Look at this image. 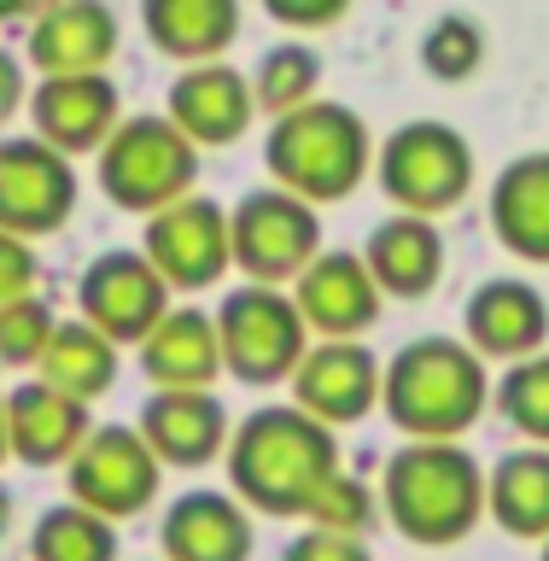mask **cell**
Returning <instances> with one entry per match:
<instances>
[{
    "label": "cell",
    "instance_id": "6da1fadb",
    "mask_svg": "<svg viewBox=\"0 0 549 561\" xmlns=\"http://www.w3.org/2000/svg\"><path fill=\"white\" fill-rule=\"evenodd\" d=\"M333 473H340V438L298 403L252 410L228 433V485L258 515H305Z\"/></svg>",
    "mask_w": 549,
    "mask_h": 561
},
{
    "label": "cell",
    "instance_id": "7a4b0ae2",
    "mask_svg": "<svg viewBox=\"0 0 549 561\" xmlns=\"http://www.w3.org/2000/svg\"><path fill=\"white\" fill-rule=\"evenodd\" d=\"M380 403L410 433V445H456L491 403L485 357L450 333H421L386 363Z\"/></svg>",
    "mask_w": 549,
    "mask_h": 561
},
{
    "label": "cell",
    "instance_id": "3957f363",
    "mask_svg": "<svg viewBox=\"0 0 549 561\" xmlns=\"http://www.w3.org/2000/svg\"><path fill=\"white\" fill-rule=\"evenodd\" d=\"M380 515L421 550L462 543L485 515V473L462 445H403L386 456Z\"/></svg>",
    "mask_w": 549,
    "mask_h": 561
},
{
    "label": "cell",
    "instance_id": "277c9868",
    "mask_svg": "<svg viewBox=\"0 0 549 561\" xmlns=\"http://www.w3.org/2000/svg\"><path fill=\"white\" fill-rule=\"evenodd\" d=\"M263 164L275 187L298 193L305 205H333L368 175V123L340 100H310L305 112L270 123Z\"/></svg>",
    "mask_w": 549,
    "mask_h": 561
},
{
    "label": "cell",
    "instance_id": "5b68a950",
    "mask_svg": "<svg viewBox=\"0 0 549 561\" xmlns=\"http://www.w3.org/2000/svg\"><path fill=\"white\" fill-rule=\"evenodd\" d=\"M199 175V147L170 117H123L100 147V187L117 210L158 217L164 205L187 199Z\"/></svg>",
    "mask_w": 549,
    "mask_h": 561
},
{
    "label": "cell",
    "instance_id": "8992f818",
    "mask_svg": "<svg viewBox=\"0 0 549 561\" xmlns=\"http://www.w3.org/2000/svg\"><path fill=\"white\" fill-rule=\"evenodd\" d=\"M375 175L386 187L403 217H438V210L462 205V193L473 187V147L462 129L438 117H415V123H398L392 135L380 140L375 152Z\"/></svg>",
    "mask_w": 549,
    "mask_h": 561
},
{
    "label": "cell",
    "instance_id": "52a82bcc",
    "mask_svg": "<svg viewBox=\"0 0 549 561\" xmlns=\"http://www.w3.org/2000/svg\"><path fill=\"white\" fill-rule=\"evenodd\" d=\"M217 340H222V368L235 380L275 386V380H293V368L305 363L310 328H305V316H298L293 293L245 280V287H235L222 298Z\"/></svg>",
    "mask_w": 549,
    "mask_h": 561
},
{
    "label": "cell",
    "instance_id": "ba28073f",
    "mask_svg": "<svg viewBox=\"0 0 549 561\" xmlns=\"http://www.w3.org/2000/svg\"><path fill=\"white\" fill-rule=\"evenodd\" d=\"M322 252V217L287 187H258L228 210V263L258 287L298 280Z\"/></svg>",
    "mask_w": 549,
    "mask_h": 561
},
{
    "label": "cell",
    "instance_id": "9c48e42d",
    "mask_svg": "<svg viewBox=\"0 0 549 561\" xmlns=\"http://www.w3.org/2000/svg\"><path fill=\"white\" fill-rule=\"evenodd\" d=\"M158 480H164V462L152 456V445L140 438V427H123V421H105L82 438V450L65 462V485L70 503L88 508L100 520H129L158 497Z\"/></svg>",
    "mask_w": 549,
    "mask_h": 561
},
{
    "label": "cell",
    "instance_id": "30bf717a",
    "mask_svg": "<svg viewBox=\"0 0 549 561\" xmlns=\"http://www.w3.org/2000/svg\"><path fill=\"white\" fill-rule=\"evenodd\" d=\"M77 305H82V322L100 328L112 345H140L175 310L164 275L147 263V252H123V245L117 252H100L82 270Z\"/></svg>",
    "mask_w": 549,
    "mask_h": 561
},
{
    "label": "cell",
    "instance_id": "8fae6325",
    "mask_svg": "<svg viewBox=\"0 0 549 561\" xmlns=\"http://www.w3.org/2000/svg\"><path fill=\"white\" fill-rule=\"evenodd\" d=\"M70 210H77V164L35 135L0 140V228L35 240L65 228Z\"/></svg>",
    "mask_w": 549,
    "mask_h": 561
},
{
    "label": "cell",
    "instance_id": "7c38bea8",
    "mask_svg": "<svg viewBox=\"0 0 549 561\" xmlns=\"http://www.w3.org/2000/svg\"><path fill=\"white\" fill-rule=\"evenodd\" d=\"M140 252L164 275L170 293H199L228 275V210L210 193H187V199L147 217V245Z\"/></svg>",
    "mask_w": 549,
    "mask_h": 561
},
{
    "label": "cell",
    "instance_id": "4fadbf2b",
    "mask_svg": "<svg viewBox=\"0 0 549 561\" xmlns=\"http://www.w3.org/2000/svg\"><path fill=\"white\" fill-rule=\"evenodd\" d=\"M380 375L386 363L363 340H316L293 368V403L322 427H345L380 403Z\"/></svg>",
    "mask_w": 549,
    "mask_h": 561
},
{
    "label": "cell",
    "instance_id": "5bb4252c",
    "mask_svg": "<svg viewBox=\"0 0 549 561\" xmlns=\"http://www.w3.org/2000/svg\"><path fill=\"white\" fill-rule=\"evenodd\" d=\"M117 12L105 0H53V7L30 24V65L35 77H105L117 53Z\"/></svg>",
    "mask_w": 549,
    "mask_h": 561
},
{
    "label": "cell",
    "instance_id": "9a60e30c",
    "mask_svg": "<svg viewBox=\"0 0 549 561\" xmlns=\"http://www.w3.org/2000/svg\"><path fill=\"white\" fill-rule=\"evenodd\" d=\"M380 287L363 252H316V263L293 280V305L322 340H363L380 316Z\"/></svg>",
    "mask_w": 549,
    "mask_h": 561
},
{
    "label": "cell",
    "instance_id": "2e32d148",
    "mask_svg": "<svg viewBox=\"0 0 549 561\" xmlns=\"http://www.w3.org/2000/svg\"><path fill=\"white\" fill-rule=\"evenodd\" d=\"M164 117L193 140V147H235L258 117L252 77H240V70L222 65V59L187 65L182 77L170 82V112Z\"/></svg>",
    "mask_w": 549,
    "mask_h": 561
},
{
    "label": "cell",
    "instance_id": "e0dca14e",
    "mask_svg": "<svg viewBox=\"0 0 549 561\" xmlns=\"http://www.w3.org/2000/svg\"><path fill=\"white\" fill-rule=\"evenodd\" d=\"M30 117H35V140L77 158V152H100L112 140V129L123 123V105L112 77H42V88L30 94Z\"/></svg>",
    "mask_w": 549,
    "mask_h": 561
},
{
    "label": "cell",
    "instance_id": "ac0fdd59",
    "mask_svg": "<svg viewBox=\"0 0 549 561\" xmlns=\"http://www.w3.org/2000/svg\"><path fill=\"white\" fill-rule=\"evenodd\" d=\"M462 328H468V345L480 351V357L526 363V357H538L544 340H549V298L533 280H515V275L485 280V287L468 298Z\"/></svg>",
    "mask_w": 549,
    "mask_h": 561
},
{
    "label": "cell",
    "instance_id": "d6986e66",
    "mask_svg": "<svg viewBox=\"0 0 549 561\" xmlns=\"http://www.w3.org/2000/svg\"><path fill=\"white\" fill-rule=\"evenodd\" d=\"M164 561H252V515L235 491H182L158 526Z\"/></svg>",
    "mask_w": 549,
    "mask_h": 561
},
{
    "label": "cell",
    "instance_id": "ffe728a7",
    "mask_svg": "<svg viewBox=\"0 0 549 561\" xmlns=\"http://www.w3.org/2000/svg\"><path fill=\"white\" fill-rule=\"evenodd\" d=\"M135 427L164 468H205L228 450V415L217 392H152Z\"/></svg>",
    "mask_w": 549,
    "mask_h": 561
},
{
    "label": "cell",
    "instance_id": "44dd1931",
    "mask_svg": "<svg viewBox=\"0 0 549 561\" xmlns=\"http://www.w3.org/2000/svg\"><path fill=\"white\" fill-rule=\"evenodd\" d=\"M140 368L152 392H210L222 380V340L217 316L205 310H170L147 340H140Z\"/></svg>",
    "mask_w": 549,
    "mask_h": 561
},
{
    "label": "cell",
    "instance_id": "7402d4cb",
    "mask_svg": "<svg viewBox=\"0 0 549 561\" xmlns=\"http://www.w3.org/2000/svg\"><path fill=\"white\" fill-rule=\"evenodd\" d=\"M88 433H94L88 427V403L53 392L47 380H24L7 392V438L18 462H35V468L70 462Z\"/></svg>",
    "mask_w": 549,
    "mask_h": 561
},
{
    "label": "cell",
    "instance_id": "603a6c76",
    "mask_svg": "<svg viewBox=\"0 0 549 561\" xmlns=\"http://www.w3.org/2000/svg\"><path fill=\"white\" fill-rule=\"evenodd\" d=\"M363 263H368V275H375L380 293L427 298L438 287V275H445V234H438L427 217H403V210H392V217L368 234Z\"/></svg>",
    "mask_w": 549,
    "mask_h": 561
},
{
    "label": "cell",
    "instance_id": "cb8c5ba5",
    "mask_svg": "<svg viewBox=\"0 0 549 561\" xmlns=\"http://www.w3.org/2000/svg\"><path fill=\"white\" fill-rule=\"evenodd\" d=\"M140 30L175 65H210L240 35V0H140Z\"/></svg>",
    "mask_w": 549,
    "mask_h": 561
},
{
    "label": "cell",
    "instance_id": "d4e9b609",
    "mask_svg": "<svg viewBox=\"0 0 549 561\" xmlns=\"http://www.w3.org/2000/svg\"><path fill=\"white\" fill-rule=\"evenodd\" d=\"M491 228L515 257L549 263V152H521L491 187Z\"/></svg>",
    "mask_w": 549,
    "mask_h": 561
},
{
    "label": "cell",
    "instance_id": "484cf974",
    "mask_svg": "<svg viewBox=\"0 0 549 561\" xmlns=\"http://www.w3.org/2000/svg\"><path fill=\"white\" fill-rule=\"evenodd\" d=\"M485 508L508 538H549V450L526 445L508 450L497 468L485 473Z\"/></svg>",
    "mask_w": 549,
    "mask_h": 561
},
{
    "label": "cell",
    "instance_id": "4316f807",
    "mask_svg": "<svg viewBox=\"0 0 549 561\" xmlns=\"http://www.w3.org/2000/svg\"><path fill=\"white\" fill-rule=\"evenodd\" d=\"M35 380H47L53 392H65L77 403H94L117 380V345L88 322H59L47 351H42V363H35Z\"/></svg>",
    "mask_w": 549,
    "mask_h": 561
},
{
    "label": "cell",
    "instance_id": "83f0119b",
    "mask_svg": "<svg viewBox=\"0 0 549 561\" xmlns=\"http://www.w3.org/2000/svg\"><path fill=\"white\" fill-rule=\"evenodd\" d=\"M252 100H258V112H270V117L305 112L310 100H322V53L305 47V42L270 47L252 70Z\"/></svg>",
    "mask_w": 549,
    "mask_h": 561
},
{
    "label": "cell",
    "instance_id": "f1b7e54d",
    "mask_svg": "<svg viewBox=\"0 0 549 561\" xmlns=\"http://www.w3.org/2000/svg\"><path fill=\"white\" fill-rule=\"evenodd\" d=\"M30 561H117V526L77 503H59L35 520Z\"/></svg>",
    "mask_w": 549,
    "mask_h": 561
},
{
    "label": "cell",
    "instance_id": "f546056e",
    "mask_svg": "<svg viewBox=\"0 0 549 561\" xmlns=\"http://www.w3.org/2000/svg\"><path fill=\"white\" fill-rule=\"evenodd\" d=\"M497 410L515 433H526L538 450H549V351L526 363H508V375L497 380Z\"/></svg>",
    "mask_w": 549,
    "mask_h": 561
},
{
    "label": "cell",
    "instance_id": "4dcf8cb0",
    "mask_svg": "<svg viewBox=\"0 0 549 561\" xmlns=\"http://www.w3.org/2000/svg\"><path fill=\"white\" fill-rule=\"evenodd\" d=\"M305 520L316 526V533H340V538H368L380 526V497L368 491V480H357V473H333V480L310 497Z\"/></svg>",
    "mask_w": 549,
    "mask_h": 561
},
{
    "label": "cell",
    "instance_id": "1f68e13d",
    "mask_svg": "<svg viewBox=\"0 0 549 561\" xmlns=\"http://www.w3.org/2000/svg\"><path fill=\"white\" fill-rule=\"evenodd\" d=\"M480 59H485V35H480V24H473V18H462V12L433 18L427 35H421V65H427L438 82L473 77V70H480Z\"/></svg>",
    "mask_w": 549,
    "mask_h": 561
},
{
    "label": "cell",
    "instance_id": "d6a6232c",
    "mask_svg": "<svg viewBox=\"0 0 549 561\" xmlns=\"http://www.w3.org/2000/svg\"><path fill=\"white\" fill-rule=\"evenodd\" d=\"M53 328H59V316H53L47 298H18V305H7L0 310V363L35 368L47 340H53Z\"/></svg>",
    "mask_w": 549,
    "mask_h": 561
},
{
    "label": "cell",
    "instance_id": "836d02e7",
    "mask_svg": "<svg viewBox=\"0 0 549 561\" xmlns=\"http://www.w3.org/2000/svg\"><path fill=\"white\" fill-rule=\"evenodd\" d=\"M35 280H42V257H35V245L0 228V310L18 305V298H35Z\"/></svg>",
    "mask_w": 549,
    "mask_h": 561
},
{
    "label": "cell",
    "instance_id": "e575fe53",
    "mask_svg": "<svg viewBox=\"0 0 549 561\" xmlns=\"http://www.w3.org/2000/svg\"><path fill=\"white\" fill-rule=\"evenodd\" d=\"M281 561H375L368 556V543L363 538H340V533H298L293 543H287V556Z\"/></svg>",
    "mask_w": 549,
    "mask_h": 561
},
{
    "label": "cell",
    "instance_id": "d590c367",
    "mask_svg": "<svg viewBox=\"0 0 549 561\" xmlns=\"http://www.w3.org/2000/svg\"><path fill=\"white\" fill-rule=\"evenodd\" d=\"M345 7L351 0H263V12L287 30H328L345 18Z\"/></svg>",
    "mask_w": 549,
    "mask_h": 561
},
{
    "label": "cell",
    "instance_id": "8d00e7d4",
    "mask_svg": "<svg viewBox=\"0 0 549 561\" xmlns=\"http://www.w3.org/2000/svg\"><path fill=\"white\" fill-rule=\"evenodd\" d=\"M18 105H24V59L0 47V123H7Z\"/></svg>",
    "mask_w": 549,
    "mask_h": 561
},
{
    "label": "cell",
    "instance_id": "74e56055",
    "mask_svg": "<svg viewBox=\"0 0 549 561\" xmlns=\"http://www.w3.org/2000/svg\"><path fill=\"white\" fill-rule=\"evenodd\" d=\"M47 7H53V0H0V18H24V12L42 18Z\"/></svg>",
    "mask_w": 549,
    "mask_h": 561
},
{
    "label": "cell",
    "instance_id": "f35d334b",
    "mask_svg": "<svg viewBox=\"0 0 549 561\" xmlns=\"http://www.w3.org/2000/svg\"><path fill=\"white\" fill-rule=\"evenodd\" d=\"M7 533H12V491L0 485V538H7Z\"/></svg>",
    "mask_w": 549,
    "mask_h": 561
},
{
    "label": "cell",
    "instance_id": "ab89813d",
    "mask_svg": "<svg viewBox=\"0 0 549 561\" xmlns=\"http://www.w3.org/2000/svg\"><path fill=\"white\" fill-rule=\"evenodd\" d=\"M12 456V438H7V392H0V462Z\"/></svg>",
    "mask_w": 549,
    "mask_h": 561
},
{
    "label": "cell",
    "instance_id": "60d3db41",
    "mask_svg": "<svg viewBox=\"0 0 549 561\" xmlns=\"http://www.w3.org/2000/svg\"><path fill=\"white\" fill-rule=\"evenodd\" d=\"M538 561H549V538H544V556H538Z\"/></svg>",
    "mask_w": 549,
    "mask_h": 561
}]
</instances>
